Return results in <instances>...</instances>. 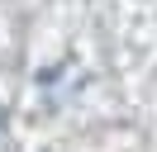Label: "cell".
Returning a JSON list of instances; mask_svg holds the SVG:
<instances>
[{
	"instance_id": "obj_1",
	"label": "cell",
	"mask_w": 157,
	"mask_h": 152,
	"mask_svg": "<svg viewBox=\"0 0 157 152\" xmlns=\"http://www.w3.org/2000/svg\"><path fill=\"white\" fill-rule=\"evenodd\" d=\"M0 133H5V109H0Z\"/></svg>"
}]
</instances>
